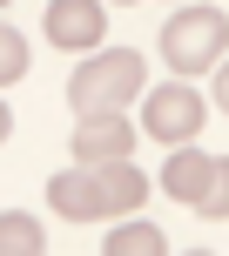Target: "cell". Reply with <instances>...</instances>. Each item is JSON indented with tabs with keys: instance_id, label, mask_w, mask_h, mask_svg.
Returning a JSON list of instances; mask_svg holds the SVG:
<instances>
[{
	"instance_id": "1",
	"label": "cell",
	"mask_w": 229,
	"mask_h": 256,
	"mask_svg": "<svg viewBox=\"0 0 229 256\" xmlns=\"http://www.w3.org/2000/svg\"><path fill=\"white\" fill-rule=\"evenodd\" d=\"M148 88V68H142L135 48H114V54H94L68 74V108L74 115H108V108H128L135 94Z\"/></svg>"
},
{
	"instance_id": "2",
	"label": "cell",
	"mask_w": 229,
	"mask_h": 256,
	"mask_svg": "<svg viewBox=\"0 0 229 256\" xmlns=\"http://www.w3.org/2000/svg\"><path fill=\"white\" fill-rule=\"evenodd\" d=\"M229 54V14L222 7H182L162 27V61L168 74H209Z\"/></svg>"
},
{
	"instance_id": "3",
	"label": "cell",
	"mask_w": 229,
	"mask_h": 256,
	"mask_svg": "<svg viewBox=\"0 0 229 256\" xmlns=\"http://www.w3.org/2000/svg\"><path fill=\"white\" fill-rule=\"evenodd\" d=\"M202 94L189 88V81H168V88H155L148 102H142V135H155L162 148H182V142L202 135Z\"/></svg>"
},
{
	"instance_id": "4",
	"label": "cell",
	"mask_w": 229,
	"mask_h": 256,
	"mask_svg": "<svg viewBox=\"0 0 229 256\" xmlns=\"http://www.w3.org/2000/svg\"><path fill=\"white\" fill-rule=\"evenodd\" d=\"M135 135L142 128H128L122 122V108H108V115H81V128L68 135V148H74V162H122L128 148H135Z\"/></svg>"
},
{
	"instance_id": "5",
	"label": "cell",
	"mask_w": 229,
	"mask_h": 256,
	"mask_svg": "<svg viewBox=\"0 0 229 256\" xmlns=\"http://www.w3.org/2000/svg\"><path fill=\"white\" fill-rule=\"evenodd\" d=\"M48 202H54V216H61V222H108V209H102V182H94L88 162L61 168V176L48 182Z\"/></svg>"
},
{
	"instance_id": "6",
	"label": "cell",
	"mask_w": 229,
	"mask_h": 256,
	"mask_svg": "<svg viewBox=\"0 0 229 256\" xmlns=\"http://www.w3.org/2000/svg\"><path fill=\"white\" fill-rule=\"evenodd\" d=\"M102 34H108L102 0H54V7H48V40H54V48L88 54V48H102Z\"/></svg>"
},
{
	"instance_id": "7",
	"label": "cell",
	"mask_w": 229,
	"mask_h": 256,
	"mask_svg": "<svg viewBox=\"0 0 229 256\" xmlns=\"http://www.w3.org/2000/svg\"><path fill=\"white\" fill-rule=\"evenodd\" d=\"M209 176H216V155H202L196 142H182V148L168 155V168L155 176V189H168V202H189L196 209V196L209 189Z\"/></svg>"
},
{
	"instance_id": "8",
	"label": "cell",
	"mask_w": 229,
	"mask_h": 256,
	"mask_svg": "<svg viewBox=\"0 0 229 256\" xmlns=\"http://www.w3.org/2000/svg\"><path fill=\"white\" fill-rule=\"evenodd\" d=\"M94 182H102V209H108V216H128V209H142V202H148V189H155V182L142 176L128 155H122V162H94Z\"/></svg>"
},
{
	"instance_id": "9",
	"label": "cell",
	"mask_w": 229,
	"mask_h": 256,
	"mask_svg": "<svg viewBox=\"0 0 229 256\" xmlns=\"http://www.w3.org/2000/svg\"><path fill=\"white\" fill-rule=\"evenodd\" d=\"M102 250L108 256H168V236L148 230V222H122L114 236H102Z\"/></svg>"
},
{
	"instance_id": "10",
	"label": "cell",
	"mask_w": 229,
	"mask_h": 256,
	"mask_svg": "<svg viewBox=\"0 0 229 256\" xmlns=\"http://www.w3.org/2000/svg\"><path fill=\"white\" fill-rule=\"evenodd\" d=\"M48 236H40L34 216H0V256H40Z\"/></svg>"
},
{
	"instance_id": "11",
	"label": "cell",
	"mask_w": 229,
	"mask_h": 256,
	"mask_svg": "<svg viewBox=\"0 0 229 256\" xmlns=\"http://www.w3.org/2000/svg\"><path fill=\"white\" fill-rule=\"evenodd\" d=\"M20 74H27V40H20V27L0 20V88H14Z\"/></svg>"
},
{
	"instance_id": "12",
	"label": "cell",
	"mask_w": 229,
	"mask_h": 256,
	"mask_svg": "<svg viewBox=\"0 0 229 256\" xmlns=\"http://www.w3.org/2000/svg\"><path fill=\"white\" fill-rule=\"evenodd\" d=\"M196 216H202V222H222V216H229V162H216L209 189L196 196Z\"/></svg>"
},
{
	"instance_id": "13",
	"label": "cell",
	"mask_w": 229,
	"mask_h": 256,
	"mask_svg": "<svg viewBox=\"0 0 229 256\" xmlns=\"http://www.w3.org/2000/svg\"><path fill=\"white\" fill-rule=\"evenodd\" d=\"M216 68H222V74H216V108H222V115H229V54H222Z\"/></svg>"
},
{
	"instance_id": "14",
	"label": "cell",
	"mask_w": 229,
	"mask_h": 256,
	"mask_svg": "<svg viewBox=\"0 0 229 256\" xmlns=\"http://www.w3.org/2000/svg\"><path fill=\"white\" fill-rule=\"evenodd\" d=\"M14 135V115H7V102H0V142H7Z\"/></svg>"
},
{
	"instance_id": "15",
	"label": "cell",
	"mask_w": 229,
	"mask_h": 256,
	"mask_svg": "<svg viewBox=\"0 0 229 256\" xmlns=\"http://www.w3.org/2000/svg\"><path fill=\"white\" fill-rule=\"evenodd\" d=\"M114 7H135V0H114Z\"/></svg>"
},
{
	"instance_id": "16",
	"label": "cell",
	"mask_w": 229,
	"mask_h": 256,
	"mask_svg": "<svg viewBox=\"0 0 229 256\" xmlns=\"http://www.w3.org/2000/svg\"><path fill=\"white\" fill-rule=\"evenodd\" d=\"M0 7H14V0H0Z\"/></svg>"
}]
</instances>
